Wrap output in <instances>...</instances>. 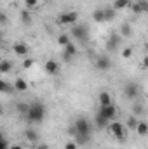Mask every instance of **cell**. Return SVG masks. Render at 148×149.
<instances>
[{
	"label": "cell",
	"mask_w": 148,
	"mask_h": 149,
	"mask_svg": "<svg viewBox=\"0 0 148 149\" xmlns=\"http://www.w3.org/2000/svg\"><path fill=\"white\" fill-rule=\"evenodd\" d=\"M0 149H11V146H9V141H7L5 137H2V142H0Z\"/></svg>",
	"instance_id": "obj_33"
},
{
	"label": "cell",
	"mask_w": 148,
	"mask_h": 149,
	"mask_svg": "<svg viewBox=\"0 0 148 149\" xmlns=\"http://www.w3.org/2000/svg\"><path fill=\"white\" fill-rule=\"evenodd\" d=\"M120 33H122V37H131V35H132V28H131V24H129V23H122V26H120Z\"/></svg>",
	"instance_id": "obj_22"
},
{
	"label": "cell",
	"mask_w": 148,
	"mask_h": 149,
	"mask_svg": "<svg viewBox=\"0 0 148 149\" xmlns=\"http://www.w3.org/2000/svg\"><path fill=\"white\" fill-rule=\"evenodd\" d=\"M70 33H72L73 38L80 40V42H87V38H89V30L85 26H73Z\"/></svg>",
	"instance_id": "obj_7"
},
{
	"label": "cell",
	"mask_w": 148,
	"mask_h": 149,
	"mask_svg": "<svg viewBox=\"0 0 148 149\" xmlns=\"http://www.w3.org/2000/svg\"><path fill=\"white\" fill-rule=\"evenodd\" d=\"M120 42H122V37L118 35V33H111L108 40H106V49L108 50H117V47L120 45Z\"/></svg>",
	"instance_id": "obj_9"
},
{
	"label": "cell",
	"mask_w": 148,
	"mask_h": 149,
	"mask_svg": "<svg viewBox=\"0 0 148 149\" xmlns=\"http://www.w3.org/2000/svg\"><path fill=\"white\" fill-rule=\"evenodd\" d=\"M0 19H2V23H4V24L7 23V16H5V14H2V16H0Z\"/></svg>",
	"instance_id": "obj_39"
},
{
	"label": "cell",
	"mask_w": 148,
	"mask_h": 149,
	"mask_svg": "<svg viewBox=\"0 0 148 149\" xmlns=\"http://www.w3.org/2000/svg\"><path fill=\"white\" fill-rule=\"evenodd\" d=\"M105 17L106 21H111L115 17V9H105Z\"/></svg>",
	"instance_id": "obj_28"
},
{
	"label": "cell",
	"mask_w": 148,
	"mask_h": 149,
	"mask_svg": "<svg viewBox=\"0 0 148 149\" xmlns=\"http://www.w3.org/2000/svg\"><path fill=\"white\" fill-rule=\"evenodd\" d=\"M14 90H18V92H25V90H28V83L23 80V78H18L16 81H14Z\"/></svg>",
	"instance_id": "obj_17"
},
{
	"label": "cell",
	"mask_w": 148,
	"mask_h": 149,
	"mask_svg": "<svg viewBox=\"0 0 148 149\" xmlns=\"http://www.w3.org/2000/svg\"><path fill=\"white\" fill-rule=\"evenodd\" d=\"M11 70H12V64H11L9 61H2V63H0V73L2 74L9 73Z\"/></svg>",
	"instance_id": "obj_24"
},
{
	"label": "cell",
	"mask_w": 148,
	"mask_h": 149,
	"mask_svg": "<svg viewBox=\"0 0 148 149\" xmlns=\"http://www.w3.org/2000/svg\"><path fill=\"white\" fill-rule=\"evenodd\" d=\"M11 149H25V148H23L21 144H12V146H11Z\"/></svg>",
	"instance_id": "obj_38"
},
{
	"label": "cell",
	"mask_w": 148,
	"mask_h": 149,
	"mask_svg": "<svg viewBox=\"0 0 148 149\" xmlns=\"http://www.w3.org/2000/svg\"><path fill=\"white\" fill-rule=\"evenodd\" d=\"M124 95H125V99H129V101L138 99V95H140V85H138L136 81L125 83V87H124Z\"/></svg>",
	"instance_id": "obj_3"
},
{
	"label": "cell",
	"mask_w": 148,
	"mask_h": 149,
	"mask_svg": "<svg viewBox=\"0 0 148 149\" xmlns=\"http://www.w3.org/2000/svg\"><path fill=\"white\" fill-rule=\"evenodd\" d=\"M91 139V135H84V134H78L77 135V144H87Z\"/></svg>",
	"instance_id": "obj_26"
},
{
	"label": "cell",
	"mask_w": 148,
	"mask_h": 149,
	"mask_svg": "<svg viewBox=\"0 0 148 149\" xmlns=\"http://www.w3.org/2000/svg\"><path fill=\"white\" fill-rule=\"evenodd\" d=\"M98 101H99V106H110V104H113L111 102V95L108 94V92H99V95H98Z\"/></svg>",
	"instance_id": "obj_15"
},
{
	"label": "cell",
	"mask_w": 148,
	"mask_h": 149,
	"mask_svg": "<svg viewBox=\"0 0 148 149\" xmlns=\"http://www.w3.org/2000/svg\"><path fill=\"white\" fill-rule=\"evenodd\" d=\"M75 54H77V47H75L73 43L70 42V43L65 47V52H63V59H65V61H70V59L73 57Z\"/></svg>",
	"instance_id": "obj_13"
},
{
	"label": "cell",
	"mask_w": 148,
	"mask_h": 149,
	"mask_svg": "<svg viewBox=\"0 0 148 149\" xmlns=\"http://www.w3.org/2000/svg\"><path fill=\"white\" fill-rule=\"evenodd\" d=\"M138 123H140V121L136 120V116H129V120H127V127H129V128H134V130H136Z\"/></svg>",
	"instance_id": "obj_27"
},
{
	"label": "cell",
	"mask_w": 148,
	"mask_h": 149,
	"mask_svg": "<svg viewBox=\"0 0 148 149\" xmlns=\"http://www.w3.org/2000/svg\"><path fill=\"white\" fill-rule=\"evenodd\" d=\"M65 149H77V142H66Z\"/></svg>",
	"instance_id": "obj_36"
},
{
	"label": "cell",
	"mask_w": 148,
	"mask_h": 149,
	"mask_svg": "<svg viewBox=\"0 0 148 149\" xmlns=\"http://www.w3.org/2000/svg\"><path fill=\"white\" fill-rule=\"evenodd\" d=\"M45 113H47L45 106H44L42 102L35 101V102L30 104V109L26 113V118H28V121H32V123H40V121L45 118Z\"/></svg>",
	"instance_id": "obj_1"
},
{
	"label": "cell",
	"mask_w": 148,
	"mask_h": 149,
	"mask_svg": "<svg viewBox=\"0 0 148 149\" xmlns=\"http://www.w3.org/2000/svg\"><path fill=\"white\" fill-rule=\"evenodd\" d=\"M25 3H26V7H37L38 0H25Z\"/></svg>",
	"instance_id": "obj_35"
},
{
	"label": "cell",
	"mask_w": 148,
	"mask_h": 149,
	"mask_svg": "<svg viewBox=\"0 0 148 149\" xmlns=\"http://www.w3.org/2000/svg\"><path fill=\"white\" fill-rule=\"evenodd\" d=\"M92 19L98 21V23H105V21H106V17H105V9H96V10L92 12Z\"/></svg>",
	"instance_id": "obj_18"
},
{
	"label": "cell",
	"mask_w": 148,
	"mask_h": 149,
	"mask_svg": "<svg viewBox=\"0 0 148 149\" xmlns=\"http://www.w3.org/2000/svg\"><path fill=\"white\" fill-rule=\"evenodd\" d=\"M131 0H115L113 2V9L115 10H120V9H125V7H131Z\"/></svg>",
	"instance_id": "obj_20"
},
{
	"label": "cell",
	"mask_w": 148,
	"mask_h": 149,
	"mask_svg": "<svg viewBox=\"0 0 148 149\" xmlns=\"http://www.w3.org/2000/svg\"><path fill=\"white\" fill-rule=\"evenodd\" d=\"M0 90H2V92H9V90H11V85H9L5 80H2V81H0Z\"/></svg>",
	"instance_id": "obj_30"
},
{
	"label": "cell",
	"mask_w": 148,
	"mask_h": 149,
	"mask_svg": "<svg viewBox=\"0 0 148 149\" xmlns=\"http://www.w3.org/2000/svg\"><path fill=\"white\" fill-rule=\"evenodd\" d=\"M45 73L47 74H56L59 71V64L54 61V59H49V61H45Z\"/></svg>",
	"instance_id": "obj_11"
},
{
	"label": "cell",
	"mask_w": 148,
	"mask_h": 149,
	"mask_svg": "<svg viewBox=\"0 0 148 149\" xmlns=\"http://www.w3.org/2000/svg\"><path fill=\"white\" fill-rule=\"evenodd\" d=\"M98 114H101V116H105V118H108V120H113V118H117V108L110 104V106H99V111Z\"/></svg>",
	"instance_id": "obj_8"
},
{
	"label": "cell",
	"mask_w": 148,
	"mask_h": 149,
	"mask_svg": "<svg viewBox=\"0 0 148 149\" xmlns=\"http://www.w3.org/2000/svg\"><path fill=\"white\" fill-rule=\"evenodd\" d=\"M131 56H132V49H131V47H125V49L122 50V57H124V59H129Z\"/></svg>",
	"instance_id": "obj_29"
},
{
	"label": "cell",
	"mask_w": 148,
	"mask_h": 149,
	"mask_svg": "<svg viewBox=\"0 0 148 149\" xmlns=\"http://www.w3.org/2000/svg\"><path fill=\"white\" fill-rule=\"evenodd\" d=\"M66 132H68V135H72V137H77V135H78V130L75 128V125H73V127H70Z\"/></svg>",
	"instance_id": "obj_34"
},
{
	"label": "cell",
	"mask_w": 148,
	"mask_h": 149,
	"mask_svg": "<svg viewBox=\"0 0 148 149\" xmlns=\"http://www.w3.org/2000/svg\"><path fill=\"white\" fill-rule=\"evenodd\" d=\"M136 2H145V0H136Z\"/></svg>",
	"instance_id": "obj_42"
},
{
	"label": "cell",
	"mask_w": 148,
	"mask_h": 149,
	"mask_svg": "<svg viewBox=\"0 0 148 149\" xmlns=\"http://www.w3.org/2000/svg\"><path fill=\"white\" fill-rule=\"evenodd\" d=\"M58 43H59L61 47H66V45L70 43V37H68L66 33H61V35L58 37Z\"/></svg>",
	"instance_id": "obj_25"
},
{
	"label": "cell",
	"mask_w": 148,
	"mask_h": 149,
	"mask_svg": "<svg viewBox=\"0 0 148 149\" xmlns=\"http://www.w3.org/2000/svg\"><path fill=\"white\" fill-rule=\"evenodd\" d=\"M12 50H14V54H16V56H19V57H25V56H28V52H30V47H28V43L18 42V43H14Z\"/></svg>",
	"instance_id": "obj_10"
},
{
	"label": "cell",
	"mask_w": 148,
	"mask_h": 149,
	"mask_svg": "<svg viewBox=\"0 0 148 149\" xmlns=\"http://www.w3.org/2000/svg\"><path fill=\"white\" fill-rule=\"evenodd\" d=\"M132 111H134V116H136V114H141V113H143V106L136 102V104L132 106Z\"/></svg>",
	"instance_id": "obj_31"
},
{
	"label": "cell",
	"mask_w": 148,
	"mask_h": 149,
	"mask_svg": "<svg viewBox=\"0 0 148 149\" xmlns=\"http://www.w3.org/2000/svg\"><path fill=\"white\" fill-rule=\"evenodd\" d=\"M19 17H21V23H23V24H30V23H32V14H30L28 10H21Z\"/></svg>",
	"instance_id": "obj_23"
},
{
	"label": "cell",
	"mask_w": 148,
	"mask_h": 149,
	"mask_svg": "<svg viewBox=\"0 0 148 149\" xmlns=\"http://www.w3.org/2000/svg\"><path fill=\"white\" fill-rule=\"evenodd\" d=\"M143 68H148V56L143 59Z\"/></svg>",
	"instance_id": "obj_40"
},
{
	"label": "cell",
	"mask_w": 148,
	"mask_h": 149,
	"mask_svg": "<svg viewBox=\"0 0 148 149\" xmlns=\"http://www.w3.org/2000/svg\"><path fill=\"white\" fill-rule=\"evenodd\" d=\"M131 10L134 12V14H141V12H147L148 10V2H134L132 5H131Z\"/></svg>",
	"instance_id": "obj_12"
},
{
	"label": "cell",
	"mask_w": 148,
	"mask_h": 149,
	"mask_svg": "<svg viewBox=\"0 0 148 149\" xmlns=\"http://www.w3.org/2000/svg\"><path fill=\"white\" fill-rule=\"evenodd\" d=\"M32 66H33V59H30V57H28V59H25V61H23V68H25V70H30Z\"/></svg>",
	"instance_id": "obj_32"
},
{
	"label": "cell",
	"mask_w": 148,
	"mask_h": 149,
	"mask_svg": "<svg viewBox=\"0 0 148 149\" xmlns=\"http://www.w3.org/2000/svg\"><path fill=\"white\" fill-rule=\"evenodd\" d=\"M35 149H49V146H47V144H37Z\"/></svg>",
	"instance_id": "obj_37"
},
{
	"label": "cell",
	"mask_w": 148,
	"mask_h": 149,
	"mask_svg": "<svg viewBox=\"0 0 148 149\" xmlns=\"http://www.w3.org/2000/svg\"><path fill=\"white\" fill-rule=\"evenodd\" d=\"M108 130L111 132V135L117 137L118 142H125L127 141V130H125V127L120 121H111L108 125Z\"/></svg>",
	"instance_id": "obj_2"
},
{
	"label": "cell",
	"mask_w": 148,
	"mask_h": 149,
	"mask_svg": "<svg viewBox=\"0 0 148 149\" xmlns=\"http://www.w3.org/2000/svg\"><path fill=\"white\" fill-rule=\"evenodd\" d=\"M77 19H78V12H65V14H59V17H58V23L59 24H75L77 23Z\"/></svg>",
	"instance_id": "obj_6"
},
{
	"label": "cell",
	"mask_w": 148,
	"mask_h": 149,
	"mask_svg": "<svg viewBox=\"0 0 148 149\" xmlns=\"http://www.w3.org/2000/svg\"><path fill=\"white\" fill-rule=\"evenodd\" d=\"M94 121H96V127H98V128H106V127L111 123L108 118H105V116H101V114H96Z\"/></svg>",
	"instance_id": "obj_16"
},
{
	"label": "cell",
	"mask_w": 148,
	"mask_h": 149,
	"mask_svg": "<svg viewBox=\"0 0 148 149\" xmlns=\"http://www.w3.org/2000/svg\"><path fill=\"white\" fill-rule=\"evenodd\" d=\"M136 132H138V135H148V123L147 121H140L138 127H136Z\"/></svg>",
	"instance_id": "obj_21"
},
{
	"label": "cell",
	"mask_w": 148,
	"mask_h": 149,
	"mask_svg": "<svg viewBox=\"0 0 148 149\" xmlns=\"http://www.w3.org/2000/svg\"><path fill=\"white\" fill-rule=\"evenodd\" d=\"M28 109H30V104H28V102H23V101L16 102V111L19 113V114L26 116V113H28Z\"/></svg>",
	"instance_id": "obj_19"
},
{
	"label": "cell",
	"mask_w": 148,
	"mask_h": 149,
	"mask_svg": "<svg viewBox=\"0 0 148 149\" xmlns=\"http://www.w3.org/2000/svg\"><path fill=\"white\" fill-rule=\"evenodd\" d=\"M145 49H147V50H148V43H147V45H145Z\"/></svg>",
	"instance_id": "obj_41"
},
{
	"label": "cell",
	"mask_w": 148,
	"mask_h": 149,
	"mask_svg": "<svg viewBox=\"0 0 148 149\" xmlns=\"http://www.w3.org/2000/svg\"><path fill=\"white\" fill-rule=\"evenodd\" d=\"M25 137L28 139V142H32V144H37L38 142V132L37 130H33V128H26L25 130Z\"/></svg>",
	"instance_id": "obj_14"
},
{
	"label": "cell",
	"mask_w": 148,
	"mask_h": 149,
	"mask_svg": "<svg viewBox=\"0 0 148 149\" xmlns=\"http://www.w3.org/2000/svg\"><path fill=\"white\" fill-rule=\"evenodd\" d=\"M73 125H75V128L78 130V134H84V135H91V132H92V128H91V123H89V120H85L84 116L77 118Z\"/></svg>",
	"instance_id": "obj_4"
},
{
	"label": "cell",
	"mask_w": 148,
	"mask_h": 149,
	"mask_svg": "<svg viewBox=\"0 0 148 149\" xmlns=\"http://www.w3.org/2000/svg\"><path fill=\"white\" fill-rule=\"evenodd\" d=\"M94 68L98 71H108L111 68V61L108 56H98L96 61H94Z\"/></svg>",
	"instance_id": "obj_5"
}]
</instances>
